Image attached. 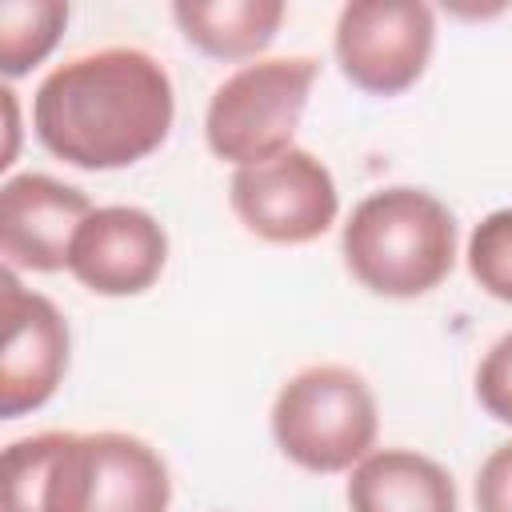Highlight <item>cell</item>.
Wrapping results in <instances>:
<instances>
[{"label": "cell", "mask_w": 512, "mask_h": 512, "mask_svg": "<svg viewBox=\"0 0 512 512\" xmlns=\"http://www.w3.org/2000/svg\"><path fill=\"white\" fill-rule=\"evenodd\" d=\"M172 128L168 72L136 48H104L60 64L36 92L40 144L92 172L128 168Z\"/></svg>", "instance_id": "cell-1"}, {"label": "cell", "mask_w": 512, "mask_h": 512, "mask_svg": "<svg viewBox=\"0 0 512 512\" xmlns=\"http://www.w3.org/2000/svg\"><path fill=\"white\" fill-rule=\"evenodd\" d=\"M344 264L376 296H424L456 264V220L432 192H372L344 224Z\"/></svg>", "instance_id": "cell-2"}, {"label": "cell", "mask_w": 512, "mask_h": 512, "mask_svg": "<svg viewBox=\"0 0 512 512\" xmlns=\"http://www.w3.org/2000/svg\"><path fill=\"white\" fill-rule=\"evenodd\" d=\"M272 432L280 452L300 468L344 472L376 444V400L352 368H304L280 388Z\"/></svg>", "instance_id": "cell-3"}, {"label": "cell", "mask_w": 512, "mask_h": 512, "mask_svg": "<svg viewBox=\"0 0 512 512\" xmlns=\"http://www.w3.org/2000/svg\"><path fill=\"white\" fill-rule=\"evenodd\" d=\"M312 80H316V64L304 56L248 64L236 76H228L216 88L204 120L212 152L236 168L288 152Z\"/></svg>", "instance_id": "cell-4"}, {"label": "cell", "mask_w": 512, "mask_h": 512, "mask_svg": "<svg viewBox=\"0 0 512 512\" xmlns=\"http://www.w3.org/2000/svg\"><path fill=\"white\" fill-rule=\"evenodd\" d=\"M168 468L136 436L68 432L52 460L44 512H168Z\"/></svg>", "instance_id": "cell-5"}, {"label": "cell", "mask_w": 512, "mask_h": 512, "mask_svg": "<svg viewBox=\"0 0 512 512\" xmlns=\"http://www.w3.org/2000/svg\"><path fill=\"white\" fill-rule=\"evenodd\" d=\"M432 36V12L420 0H356L340 12L336 56L356 88L400 96L428 68Z\"/></svg>", "instance_id": "cell-6"}, {"label": "cell", "mask_w": 512, "mask_h": 512, "mask_svg": "<svg viewBox=\"0 0 512 512\" xmlns=\"http://www.w3.org/2000/svg\"><path fill=\"white\" fill-rule=\"evenodd\" d=\"M336 208L340 200L332 172L304 148L236 168L232 176V212L248 232L272 244H304L324 236Z\"/></svg>", "instance_id": "cell-7"}, {"label": "cell", "mask_w": 512, "mask_h": 512, "mask_svg": "<svg viewBox=\"0 0 512 512\" xmlns=\"http://www.w3.org/2000/svg\"><path fill=\"white\" fill-rule=\"evenodd\" d=\"M68 368V324L52 300L16 284L12 268L0 280V416L40 408Z\"/></svg>", "instance_id": "cell-8"}, {"label": "cell", "mask_w": 512, "mask_h": 512, "mask_svg": "<svg viewBox=\"0 0 512 512\" xmlns=\"http://www.w3.org/2000/svg\"><path fill=\"white\" fill-rule=\"evenodd\" d=\"M168 260L164 228L140 208H92L80 224L68 272L96 296H140L148 292Z\"/></svg>", "instance_id": "cell-9"}, {"label": "cell", "mask_w": 512, "mask_h": 512, "mask_svg": "<svg viewBox=\"0 0 512 512\" xmlns=\"http://www.w3.org/2000/svg\"><path fill=\"white\" fill-rule=\"evenodd\" d=\"M92 216L80 188L28 172L0 188V256L8 268L56 272L68 268L72 240Z\"/></svg>", "instance_id": "cell-10"}, {"label": "cell", "mask_w": 512, "mask_h": 512, "mask_svg": "<svg viewBox=\"0 0 512 512\" xmlns=\"http://www.w3.org/2000/svg\"><path fill=\"white\" fill-rule=\"evenodd\" d=\"M352 512H456L452 476L408 448L368 452L348 480Z\"/></svg>", "instance_id": "cell-11"}, {"label": "cell", "mask_w": 512, "mask_h": 512, "mask_svg": "<svg viewBox=\"0 0 512 512\" xmlns=\"http://www.w3.org/2000/svg\"><path fill=\"white\" fill-rule=\"evenodd\" d=\"M284 20L280 0H180L176 24L204 56L248 60L264 52Z\"/></svg>", "instance_id": "cell-12"}, {"label": "cell", "mask_w": 512, "mask_h": 512, "mask_svg": "<svg viewBox=\"0 0 512 512\" xmlns=\"http://www.w3.org/2000/svg\"><path fill=\"white\" fill-rule=\"evenodd\" d=\"M68 8L60 0H0V68L4 76H20L40 64L60 32Z\"/></svg>", "instance_id": "cell-13"}, {"label": "cell", "mask_w": 512, "mask_h": 512, "mask_svg": "<svg viewBox=\"0 0 512 512\" xmlns=\"http://www.w3.org/2000/svg\"><path fill=\"white\" fill-rule=\"evenodd\" d=\"M68 432H44L32 440H16L0 460V508L4 512H44V488L52 460L60 456Z\"/></svg>", "instance_id": "cell-14"}, {"label": "cell", "mask_w": 512, "mask_h": 512, "mask_svg": "<svg viewBox=\"0 0 512 512\" xmlns=\"http://www.w3.org/2000/svg\"><path fill=\"white\" fill-rule=\"evenodd\" d=\"M468 272L476 284L512 304V208L484 216L468 240Z\"/></svg>", "instance_id": "cell-15"}, {"label": "cell", "mask_w": 512, "mask_h": 512, "mask_svg": "<svg viewBox=\"0 0 512 512\" xmlns=\"http://www.w3.org/2000/svg\"><path fill=\"white\" fill-rule=\"evenodd\" d=\"M476 396L488 408V416H496L500 424H512V336L492 344V352L484 356L476 372Z\"/></svg>", "instance_id": "cell-16"}, {"label": "cell", "mask_w": 512, "mask_h": 512, "mask_svg": "<svg viewBox=\"0 0 512 512\" xmlns=\"http://www.w3.org/2000/svg\"><path fill=\"white\" fill-rule=\"evenodd\" d=\"M476 508L480 512H512V444L496 448L476 476Z\"/></svg>", "instance_id": "cell-17"}]
</instances>
